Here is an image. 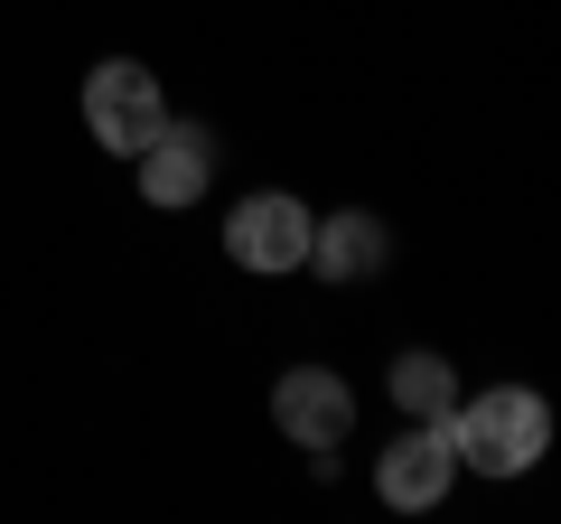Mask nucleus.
Segmentation results:
<instances>
[{"instance_id": "nucleus-1", "label": "nucleus", "mask_w": 561, "mask_h": 524, "mask_svg": "<svg viewBox=\"0 0 561 524\" xmlns=\"http://www.w3.org/2000/svg\"><path fill=\"white\" fill-rule=\"evenodd\" d=\"M449 449H459V468H478V478H524V468L552 449V403H542L534 384H486V394H468V403H449Z\"/></svg>"}, {"instance_id": "nucleus-2", "label": "nucleus", "mask_w": 561, "mask_h": 524, "mask_svg": "<svg viewBox=\"0 0 561 524\" xmlns=\"http://www.w3.org/2000/svg\"><path fill=\"white\" fill-rule=\"evenodd\" d=\"M160 122H169V94H160V76L140 57H103L94 76H84V132H94L103 150L140 160V150L160 141Z\"/></svg>"}, {"instance_id": "nucleus-3", "label": "nucleus", "mask_w": 561, "mask_h": 524, "mask_svg": "<svg viewBox=\"0 0 561 524\" xmlns=\"http://www.w3.org/2000/svg\"><path fill=\"white\" fill-rule=\"evenodd\" d=\"M272 422L290 449H309L319 459V478L337 468V441L356 431V384L337 375V365H290V375L272 384Z\"/></svg>"}, {"instance_id": "nucleus-4", "label": "nucleus", "mask_w": 561, "mask_h": 524, "mask_svg": "<svg viewBox=\"0 0 561 524\" xmlns=\"http://www.w3.org/2000/svg\"><path fill=\"white\" fill-rule=\"evenodd\" d=\"M309 235H319V216H309L290 187H253V197L225 216V253H234L243 272H309Z\"/></svg>"}, {"instance_id": "nucleus-5", "label": "nucleus", "mask_w": 561, "mask_h": 524, "mask_svg": "<svg viewBox=\"0 0 561 524\" xmlns=\"http://www.w3.org/2000/svg\"><path fill=\"white\" fill-rule=\"evenodd\" d=\"M449 487H459V449H449L440 422H412V431L375 459V497L393 505V515H431Z\"/></svg>"}, {"instance_id": "nucleus-6", "label": "nucleus", "mask_w": 561, "mask_h": 524, "mask_svg": "<svg viewBox=\"0 0 561 524\" xmlns=\"http://www.w3.org/2000/svg\"><path fill=\"white\" fill-rule=\"evenodd\" d=\"M206 179H216V132L187 122V113H169L160 141L140 150V197H150V206H197Z\"/></svg>"}, {"instance_id": "nucleus-7", "label": "nucleus", "mask_w": 561, "mask_h": 524, "mask_svg": "<svg viewBox=\"0 0 561 524\" xmlns=\"http://www.w3.org/2000/svg\"><path fill=\"white\" fill-rule=\"evenodd\" d=\"M383 262H393V225H383L375 206H337V216H319V235H309V272H319V282H375Z\"/></svg>"}, {"instance_id": "nucleus-8", "label": "nucleus", "mask_w": 561, "mask_h": 524, "mask_svg": "<svg viewBox=\"0 0 561 524\" xmlns=\"http://www.w3.org/2000/svg\"><path fill=\"white\" fill-rule=\"evenodd\" d=\"M383 384H393V412H412V422H449V403H459V365L440 346H402Z\"/></svg>"}]
</instances>
